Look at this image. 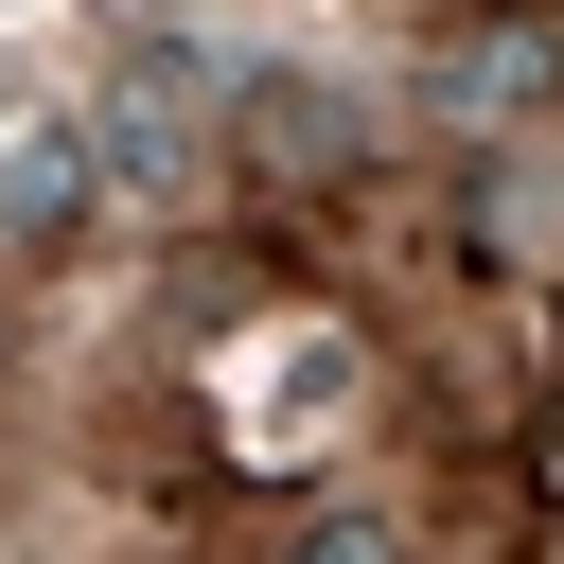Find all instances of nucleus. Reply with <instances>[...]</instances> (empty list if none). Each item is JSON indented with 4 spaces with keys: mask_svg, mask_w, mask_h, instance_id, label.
<instances>
[{
    "mask_svg": "<svg viewBox=\"0 0 564 564\" xmlns=\"http://www.w3.org/2000/svg\"><path fill=\"white\" fill-rule=\"evenodd\" d=\"M70 194H88V159H70L53 123H35V141L0 159V212H18V229H70Z\"/></svg>",
    "mask_w": 564,
    "mask_h": 564,
    "instance_id": "nucleus-1",
    "label": "nucleus"
},
{
    "mask_svg": "<svg viewBox=\"0 0 564 564\" xmlns=\"http://www.w3.org/2000/svg\"><path fill=\"white\" fill-rule=\"evenodd\" d=\"M264 564H388V529H370V511H300Z\"/></svg>",
    "mask_w": 564,
    "mask_h": 564,
    "instance_id": "nucleus-2",
    "label": "nucleus"
}]
</instances>
